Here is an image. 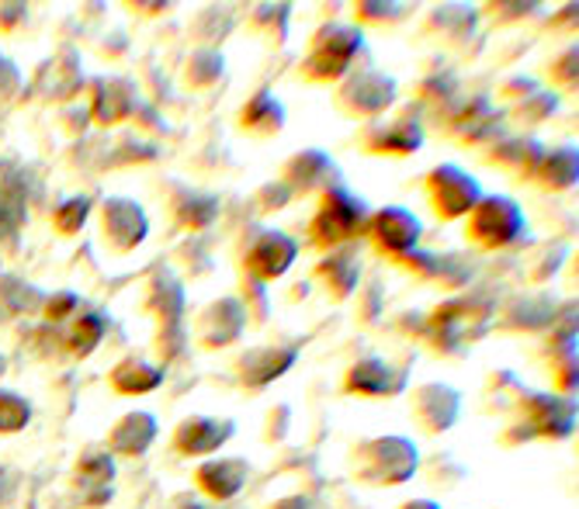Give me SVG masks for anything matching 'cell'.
Returning <instances> with one entry per match:
<instances>
[{
    "label": "cell",
    "mask_w": 579,
    "mask_h": 509,
    "mask_svg": "<svg viewBox=\"0 0 579 509\" xmlns=\"http://www.w3.org/2000/svg\"><path fill=\"white\" fill-rule=\"evenodd\" d=\"M465 233L482 250H507L528 233V219L514 198L482 195L476 209L465 215Z\"/></svg>",
    "instance_id": "obj_4"
},
{
    "label": "cell",
    "mask_w": 579,
    "mask_h": 509,
    "mask_svg": "<svg viewBox=\"0 0 579 509\" xmlns=\"http://www.w3.org/2000/svg\"><path fill=\"white\" fill-rule=\"evenodd\" d=\"M0 295H4L8 306L17 309V312H28V309H35V306H46V298H42L39 291L28 288L25 281H14V277H8L4 285H0Z\"/></svg>",
    "instance_id": "obj_41"
},
{
    "label": "cell",
    "mask_w": 579,
    "mask_h": 509,
    "mask_svg": "<svg viewBox=\"0 0 579 509\" xmlns=\"http://www.w3.org/2000/svg\"><path fill=\"white\" fill-rule=\"evenodd\" d=\"M579 177V153L576 146H555V149H545L534 166L531 181H538L545 191H569Z\"/></svg>",
    "instance_id": "obj_28"
},
{
    "label": "cell",
    "mask_w": 579,
    "mask_h": 509,
    "mask_svg": "<svg viewBox=\"0 0 579 509\" xmlns=\"http://www.w3.org/2000/svg\"><path fill=\"white\" fill-rule=\"evenodd\" d=\"M171 509H215L209 499H201V496H192V493H184V496H174Z\"/></svg>",
    "instance_id": "obj_48"
},
{
    "label": "cell",
    "mask_w": 579,
    "mask_h": 509,
    "mask_svg": "<svg viewBox=\"0 0 579 509\" xmlns=\"http://www.w3.org/2000/svg\"><path fill=\"white\" fill-rule=\"evenodd\" d=\"M316 281L330 291V298H350L354 291H358V281H361V263L358 257H354L350 250H330L320 263H316Z\"/></svg>",
    "instance_id": "obj_26"
},
{
    "label": "cell",
    "mask_w": 579,
    "mask_h": 509,
    "mask_svg": "<svg viewBox=\"0 0 579 509\" xmlns=\"http://www.w3.org/2000/svg\"><path fill=\"white\" fill-rule=\"evenodd\" d=\"M87 215H90V198L87 195H73V198H63L52 209V225H56V233L77 236L84 229Z\"/></svg>",
    "instance_id": "obj_39"
},
{
    "label": "cell",
    "mask_w": 579,
    "mask_h": 509,
    "mask_svg": "<svg viewBox=\"0 0 579 509\" xmlns=\"http://www.w3.org/2000/svg\"><path fill=\"white\" fill-rule=\"evenodd\" d=\"M243 330H247V306L233 295L215 298L212 306H205V312L198 315V344L205 350L233 347L243 336Z\"/></svg>",
    "instance_id": "obj_14"
},
{
    "label": "cell",
    "mask_w": 579,
    "mask_h": 509,
    "mask_svg": "<svg viewBox=\"0 0 579 509\" xmlns=\"http://www.w3.org/2000/svg\"><path fill=\"white\" fill-rule=\"evenodd\" d=\"M139 98L136 87L125 77H101L95 80V101H90V115L98 125H119L128 115H136Z\"/></svg>",
    "instance_id": "obj_22"
},
{
    "label": "cell",
    "mask_w": 579,
    "mask_h": 509,
    "mask_svg": "<svg viewBox=\"0 0 579 509\" xmlns=\"http://www.w3.org/2000/svg\"><path fill=\"white\" fill-rule=\"evenodd\" d=\"M444 28H452L444 35L447 42L458 46L461 39H469L472 28H476V11L472 8H461V4H444L438 11H431V32H444Z\"/></svg>",
    "instance_id": "obj_37"
},
{
    "label": "cell",
    "mask_w": 579,
    "mask_h": 509,
    "mask_svg": "<svg viewBox=\"0 0 579 509\" xmlns=\"http://www.w3.org/2000/svg\"><path fill=\"white\" fill-rule=\"evenodd\" d=\"M219 215V201L205 191H195V187H177V201H174V219L184 225V229H209Z\"/></svg>",
    "instance_id": "obj_31"
},
{
    "label": "cell",
    "mask_w": 579,
    "mask_h": 509,
    "mask_svg": "<svg viewBox=\"0 0 579 509\" xmlns=\"http://www.w3.org/2000/svg\"><path fill=\"white\" fill-rule=\"evenodd\" d=\"M555 108H558V94L555 90H545V87H534L531 94H525L520 101H514V119L520 125H538V122H545L549 115H555Z\"/></svg>",
    "instance_id": "obj_38"
},
{
    "label": "cell",
    "mask_w": 579,
    "mask_h": 509,
    "mask_svg": "<svg viewBox=\"0 0 579 509\" xmlns=\"http://www.w3.org/2000/svg\"><path fill=\"white\" fill-rule=\"evenodd\" d=\"M222 70H226V60H222V52H219V49L198 46V49L188 55V66H184V84L195 87V90H205V87H212V84L222 77Z\"/></svg>",
    "instance_id": "obj_36"
},
{
    "label": "cell",
    "mask_w": 579,
    "mask_h": 509,
    "mask_svg": "<svg viewBox=\"0 0 579 509\" xmlns=\"http://www.w3.org/2000/svg\"><path fill=\"white\" fill-rule=\"evenodd\" d=\"M298 361L295 347H250L247 353L236 361V378L243 388H268L271 382H278L282 374H288V368Z\"/></svg>",
    "instance_id": "obj_20"
},
{
    "label": "cell",
    "mask_w": 579,
    "mask_h": 509,
    "mask_svg": "<svg viewBox=\"0 0 579 509\" xmlns=\"http://www.w3.org/2000/svg\"><path fill=\"white\" fill-rule=\"evenodd\" d=\"M39 84L49 98H70V94H77L81 87V70H77V55L70 49H63L49 66H42L39 73Z\"/></svg>",
    "instance_id": "obj_32"
},
{
    "label": "cell",
    "mask_w": 579,
    "mask_h": 509,
    "mask_svg": "<svg viewBox=\"0 0 579 509\" xmlns=\"http://www.w3.org/2000/svg\"><path fill=\"white\" fill-rule=\"evenodd\" d=\"M28 420H32V406H28L25 395L0 388V433H17V430H25Z\"/></svg>",
    "instance_id": "obj_40"
},
{
    "label": "cell",
    "mask_w": 579,
    "mask_h": 509,
    "mask_svg": "<svg viewBox=\"0 0 579 509\" xmlns=\"http://www.w3.org/2000/svg\"><path fill=\"white\" fill-rule=\"evenodd\" d=\"M427 198H431V209L444 222H455L476 209L482 198V187L469 170H461L458 163H441L427 174Z\"/></svg>",
    "instance_id": "obj_6"
},
{
    "label": "cell",
    "mask_w": 579,
    "mask_h": 509,
    "mask_svg": "<svg viewBox=\"0 0 579 509\" xmlns=\"http://www.w3.org/2000/svg\"><path fill=\"white\" fill-rule=\"evenodd\" d=\"M358 142H361L365 153H371V157H414V153H420V149H423L427 132H423L417 115H399L392 122L375 119V122L361 125Z\"/></svg>",
    "instance_id": "obj_9"
},
{
    "label": "cell",
    "mask_w": 579,
    "mask_h": 509,
    "mask_svg": "<svg viewBox=\"0 0 579 509\" xmlns=\"http://www.w3.org/2000/svg\"><path fill=\"white\" fill-rule=\"evenodd\" d=\"M25 4H4V8H0V28H4V32H11L14 25H22L25 22Z\"/></svg>",
    "instance_id": "obj_47"
},
{
    "label": "cell",
    "mask_w": 579,
    "mask_h": 509,
    "mask_svg": "<svg viewBox=\"0 0 579 509\" xmlns=\"http://www.w3.org/2000/svg\"><path fill=\"white\" fill-rule=\"evenodd\" d=\"M81 306V298L73 295V291H56L52 298H46V319H52V323H63V319H73V309Z\"/></svg>",
    "instance_id": "obj_43"
},
{
    "label": "cell",
    "mask_w": 579,
    "mask_h": 509,
    "mask_svg": "<svg viewBox=\"0 0 579 509\" xmlns=\"http://www.w3.org/2000/svg\"><path fill=\"white\" fill-rule=\"evenodd\" d=\"M576 66H579V49H576V42L572 46H566L563 52H558V60L552 63V80H558L563 87H572L576 90Z\"/></svg>",
    "instance_id": "obj_42"
},
{
    "label": "cell",
    "mask_w": 579,
    "mask_h": 509,
    "mask_svg": "<svg viewBox=\"0 0 579 509\" xmlns=\"http://www.w3.org/2000/svg\"><path fill=\"white\" fill-rule=\"evenodd\" d=\"M268 509H316V502H312V499H306V496H285V499L271 502Z\"/></svg>",
    "instance_id": "obj_49"
},
{
    "label": "cell",
    "mask_w": 579,
    "mask_h": 509,
    "mask_svg": "<svg viewBox=\"0 0 579 509\" xmlns=\"http://www.w3.org/2000/svg\"><path fill=\"white\" fill-rule=\"evenodd\" d=\"M295 257H298V243L282 229H257L239 250L243 271H247V277L260 281V285L285 277Z\"/></svg>",
    "instance_id": "obj_8"
},
{
    "label": "cell",
    "mask_w": 579,
    "mask_h": 509,
    "mask_svg": "<svg viewBox=\"0 0 579 509\" xmlns=\"http://www.w3.org/2000/svg\"><path fill=\"white\" fill-rule=\"evenodd\" d=\"M452 136L465 146H493L496 139H503V111L490 101V98H465L452 104Z\"/></svg>",
    "instance_id": "obj_11"
},
{
    "label": "cell",
    "mask_w": 579,
    "mask_h": 509,
    "mask_svg": "<svg viewBox=\"0 0 579 509\" xmlns=\"http://www.w3.org/2000/svg\"><path fill=\"white\" fill-rule=\"evenodd\" d=\"M247 479H250V464L243 458H212V461L198 464V471H195L198 493L212 502H230L233 496H239Z\"/></svg>",
    "instance_id": "obj_21"
},
{
    "label": "cell",
    "mask_w": 579,
    "mask_h": 509,
    "mask_svg": "<svg viewBox=\"0 0 579 509\" xmlns=\"http://www.w3.org/2000/svg\"><path fill=\"white\" fill-rule=\"evenodd\" d=\"M520 430H528L525 437H552L563 440L576 430V402H569L566 395H528V420L520 423Z\"/></svg>",
    "instance_id": "obj_16"
},
{
    "label": "cell",
    "mask_w": 579,
    "mask_h": 509,
    "mask_svg": "<svg viewBox=\"0 0 579 509\" xmlns=\"http://www.w3.org/2000/svg\"><path fill=\"white\" fill-rule=\"evenodd\" d=\"M399 509H441V502H434V499H409Z\"/></svg>",
    "instance_id": "obj_50"
},
{
    "label": "cell",
    "mask_w": 579,
    "mask_h": 509,
    "mask_svg": "<svg viewBox=\"0 0 579 509\" xmlns=\"http://www.w3.org/2000/svg\"><path fill=\"white\" fill-rule=\"evenodd\" d=\"M108 382L119 395H149L163 385V368L143 361V357H125V361L111 368Z\"/></svg>",
    "instance_id": "obj_29"
},
{
    "label": "cell",
    "mask_w": 579,
    "mask_h": 509,
    "mask_svg": "<svg viewBox=\"0 0 579 509\" xmlns=\"http://www.w3.org/2000/svg\"><path fill=\"white\" fill-rule=\"evenodd\" d=\"M288 25H292V8L288 4H257L250 14V28L268 39L271 46H282L288 39Z\"/></svg>",
    "instance_id": "obj_35"
},
{
    "label": "cell",
    "mask_w": 579,
    "mask_h": 509,
    "mask_svg": "<svg viewBox=\"0 0 579 509\" xmlns=\"http://www.w3.org/2000/svg\"><path fill=\"white\" fill-rule=\"evenodd\" d=\"M17 84H22V77H17L14 63L8 60V55H0V98H8V94H14Z\"/></svg>",
    "instance_id": "obj_46"
},
{
    "label": "cell",
    "mask_w": 579,
    "mask_h": 509,
    "mask_svg": "<svg viewBox=\"0 0 579 509\" xmlns=\"http://www.w3.org/2000/svg\"><path fill=\"white\" fill-rule=\"evenodd\" d=\"M365 233L371 236V247H375L385 260L403 263L409 253L420 247L423 222L409 209H403V204H385V209L371 212Z\"/></svg>",
    "instance_id": "obj_7"
},
{
    "label": "cell",
    "mask_w": 579,
    "mask_h": 509,
    "mask_svg": "<svg viewBox=\"0 0 579 509\" xmlns=\"http://www.w3.org/2000/svg\"><path fill=\"white\" fill-rule=\"evenodd\" d=\"M399 98V80L385 70L365 66L358 73H347L337 90V108L354 122H375Z\"/></svg>",
    "instance_id": "obj_5"
},
{
    "label": "cell",
    "mask_w": 579,
    "mask_h": 509,
    "mask_svg": "<svg viewBox=\"0 0 579 509\" xmlns=\"http://www.w3.org/2000/svg\"><path fill=\"white\" fill-rule=\"evenodd\" d=\"M184 306H188V298H184V285L181 277L171 268H160L149 277V288H146V312L157 315V330H160V344L167 347L171 339H181V315Z\"/></svg>",
    "instance_id": "obj_12"
},
{
    "label": "cell",
    "mask_w": 579,
    "mask_h": 509,
    "mask_svg": "<svg viewBox=\"0 0 579 509\" xmlns=\"http://www.w3.org/2000/svg\"><path fill=\"white\" fill-rule=\"evenodd\" d=\"M111 482H115L111 450H84L77 468H73V485H77V493H84V502H104L111 496Z\"/></svg>",
    "instance_id": "obj_23"
},
{
    "label": "cell",
    "mask_w": 579,
    "mask_h": 509,
    "mask_svg": "<svg viewBox=\"0 0 579 509\" xmlns=\"http://www.w3.org/2000/svg\"><path fill=\"white\" fill-rule=\"evenodd\" d=\"M354 11H358V17H365V22H396V17L409 14V8L403 4H354Z\"/></svg>",
    "instance_id": "obj_44"
},
{
    "label": "cell",
    "mask_w": 579,
    "mask_h": 509,
    "mask_svg": "<svg viewBox=\"0 0 579 509\" xmlns=\"http://www.w3.org/2000/svg\"><path fill=\"white\" fill-rule=\"evenodd\" d=\"M406 371L392 368L382 357H361L358 364L347 368L344 392L347 395H365V399H392V395L406 392Z\"/></svg>",
    "instance_id": "obj_15"
},
{
    "label": "cell",
    "mask_w": 579,
    "mask_h": 509,
    "mask_svg": "<svg viewBox=\"0 0 579 509\" xmlns=\"http://www.w3.org/2000/svg\"><path fill=\"white\" fill-rule=\"evenodd\" d=\"M285 119H288V111L285 104L278 101V94L274 90H257L254 98H247V104L239 108V128L243 132H250V136H278V132L285 128Z\"/></svg>",
    "instance_id": "obj_27"
},
{
    "label": "cell",
    "mask_w": 579,
    "mask_h": 509,
    "mask_svg": "<svg viewBox=\"0 0 579 509\" xmlns=\"http://www.w3.org/2000/svg\"><path fill=\"white\" fill-rule=\"evenodd\" d=\"M157 430H160V423H157L153 412H143V409H136V412H125V417L115 423V430H111L108 444H111V450H115V455H125V458H143L146 450L153 447V440H157Z\"/></svg>",
    "instance_id": "obj_25"
},
{
    "label": "cell",
    "mask_w": 579,
    "mask_h": 509,
    "mask_svg": "<svg viewBox=\"0 0 579 509\" xmlns=\"http://www.w3.org/2000/svg\"><path fill=\"white\" fill-rule=\"evenodd\" d=\"M420 468V450L414 440L385 433V437L358 440L350 450V475L371 488L406 485Z\"/></svg>",
    "instance_id": "obj_1"
},
{
    "label": "cell",
    "mask_w": 579,
    "mask_h": 509,
    "mask_svg": "<svg viewBox=\"0 0 579 509\" xmlns=\"http://www.w3.org/2000/svg\"><path fill=\"white\" fill-rule=\"evenodd\" d=\"M545 153V146H541L534 136H503L490 146V153H485V163H493L500 170H507V174L517 177H528L534 174V166Z\"/></svg>",
    "instance_id": "obj_24"
},
{
    "label": "cell",
    "mask_w": 579,
    "mask_h": 509,
    "mask_svg": "<svg viewBox=\"0 0 579 509\" xmlns=\"http://www.w3.org/2000/svg\"><path fill=\"white\" fill-rule=\"evenodd\" d=\"M108 333V315L104 312H84L81 319H73L66 347L73 357H87L95 353V347H101V339Z\"/></svg>",
    "instance_id": "obj_34"
},
{
    "label": "cell",
    "mask_w": 579,
    "mask_h": 509,
    "mask_svg": "<svg viewBox=\"0 0 579 509\" xmlns=\"http://www.w3.org/2000/svg\"><path fill=\"white\" fill-rule=\"evenodd\" d=\"M403 268H409L423 281H438V285H444V288H458L461 281L469 277L465 260L447 257V253H420V250H414L403 260Z\"/></svg>",
    "instance_id": "obj_30"
},
{
    "label": "cell",
    "mask_w": 579,
    "mask_h": 509,
    "mask_svg": "<svg viewBox=\"0 0 579 509\" xmlns=\"http://www.w3.org/2000/svg\"><path fill=\"white\" fill-rule=\"evenodd\" d=\"M365 55V32L358 25L327 22L312 35L309 52L303 60V77L312 84H333L344 80L354 70V60Z\"/></svg>",
    "instance_id": "obj_3"
},
{
    "label": "cell",
    "mask_w": 579,
    "mask_h": 509,
    "mask_svg": "<svg viewBox=\"0 0 579 509\" xmlns=\"http://www.w3.org/2000/svg\"><path fill=\"white\" fill-rule=\"evenodd\" d=\"M4 368H8V361H4V353H0V374H4Z\"/></svg>",
    "instance_id": "obj_51"
},
{
    "label": "cell",
    "mask_w": 579,
    "mask_h": 509,
    "mask_svg": "<svg viewBox=\"0 0 579 509\" xmlns=\"http://www.w3.org/2000/svg\"><path fill=\"white\" fill-rule=\"evenodd\" d=\"M282 184L288 187L292 198H303L312 191H330V187L341 184V166L333 160L327 149H303L285 163Z\"/></svg>",
    "instance_id": "obj_13"
},
{
    "label": "cell",
    "mask_w": 579,
    "mask_h": 509,
    "mask_svg": "<svg viewBox=\"0 0 579 509\" xmlns=\"http://www.w3.org/2000/svg\"><path fill=\"white\" fill-rule=\"evenodd\" d=\"M371 209L368 201L347 191L344 184L320 195V209L309 219V247L312 250H341L344 243L358 239L368 229Z\"/></svg>",
    "instance_id": "obj_2"
},
{
    "label": "cell",
    "mask_w": 579,
    "mask_h": 509,
    "mask_svg": "<svg viewBox=\"0 0 579 509\" xmlns=\"http://www.w3.org/2000/svg\"><path fill=\"white\" fill-rule=\"evenodd\" d=\"M461 417V392L444 382H427L414 392V420L427 433H447Z\"/></svg>",
    "instance_id": "obj_17"
},
{
    "label": "cell",
    "mask_w": 579,
    "mask_h": 509,
    "mask_svg": "<svg viewBox=\"0 0 579 509\" xmlns=\"http://www.w3.org/2000/svg\"><path fill=\"white\" fill-rule=\"evenodd\" d=\"M236 423L219 417H188L174 430V450L184 458H209L219 447H226Z\"/></svg>",
    "instance_id": "obj_18"
},
{
    "label": "cell",
    "mask_w": 579,
    "mask_h": 509,
    "mask_svg": "<svg viewBox=\"0 0 579 509\" xmlns=\"http://www.w3.org/2000/svg\"><path fill=\"white\" fill-rule=\"evenodd\" d=\"M25 184L17 177L0 181V239H14L25 225Z\"/></svg>",
    "instance_id": "obj_33"
},
{
    "label": "cell",
    "mask_w": 579,
    "mask_h": 509,
    "mask_svg": "<svg viewBox=\"0 0 579 509\" xmlns=\"http://www.w3.org/2000/svg\"><path fill=\"white\" fill-rule=\"evenodd\" d=\"M476 301H447L431 319V339L438 350H461L469 339L482 333V315H472Z\"/></svg>",
    "instance_id": "obj_19"
},
{
    "label": "cell",
    "mask_w": 579,
    "mask_h": 509,
    "mask_svg": "<svg viewBox=\"0 0 579 509\" xmlns=\"http://www.w3.org/2000/svg\"><path fill=\"white\" fill-rule=\"evenodd\" d=\"M149 236V215L133 198H104L101 204V239L115 253L139 250Z\"/></svg>",
    "instance_id": "obj_10"
},
{
    "label": "cell",
    "mask_w": 579,
    "mask_h": 509,
    "mask_svg": "<svg viewBox=\"0 0 579 509\" xmlns=\"http://www.w3.org/2000/svg\"><path fill=\"white\" fill-rule=\"evenodd\" d=\"M260 201H264V212H278V209H285V204L292 201V195H288V187L282 181H274L268 187H260Z\"/></svg>",
    "instance_id": "obj_45"
}]
</instances>
